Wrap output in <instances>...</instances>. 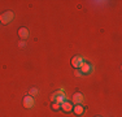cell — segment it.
Masks as SVG:
<instances>
[{"mask_svg": "<svg viewBox=\"0 0 122 117\" xmlns=\"http://www.w3.org/2000/svg\"><path fill=\"white\" fill-rule=\"evenodd\" d=\"M51 100L55 101V103H59V104L64 103V101L66 100V96H65L64 90H57V91H55L51 95Z\"/></svg>", "mask_w": 122, "mask_h": 117, "instance_id": "cell-1", "label": "cell"}, {"mask_svg": "<svg viewBox=\"0 0 122 117\" xmlns=\"http://www.w3.org/2000/svg\"><path fill=\"white\" fill-rule=\"evenodd\" d=\"M13 17H14L13 12H12V11H7V12H4V13L0 16V22L7 25V23H9V22L13 20Z\"/></svg>", "mask_w": 122, "mask_h": 117, "instance_id": "cell-2", "label": "cell"}, {"mask_svg": "<svg viewBox=\"0 0 122 117\" xmlns=\"http://www.w3.org/2000/svg\"><path fill=\"white\" fill-rule=\"evenodd\" d=\"M71 66H73V68H75V69H79L81 66L83 65V64L86 63L85 61V58H83L82 56H74L73 58H71Z\"/></svg>", "mask_w": 122, "mask_h": 117, "instance_id": "cell-3", "label": "cell"}, {"mask_svg": "<svg viewBox=\"0 0 122 117\" xmlns=\"http://www.w3.org/2000/svg\"><path fill=\"white\" fill-rule=\"evenodd\" d=\"M24 107L27 108V109H30V108L34 107V99L31 95H27L24 98Z\"/></svg>", "mask_w": 122, "mask_h": 117, "instance_id": "cell-4", "label": "cell"}, {"mask_svg": "<svg viewBox=\"0 0 122 117\" xmlns=\"http://www.w3.org/2000/svg\"><path fill=\"white\" fill-rule=\"evenodd\" d=\"M83 100H85V95L81 92H75L73 95V103L77 105V104H82Z\"/></svg>", "mask_w": 122, "mask_h": 117, "instance_id": "cell-5", "label": "cell"}, {"mask_svg": "<svg viewBox=\"0 0 122 117\" xmlns=\"http://www.w3.org/2000/svg\"><path fill=\"white\" fill-rule=\"evenodd\" d=\"M61 108H62L64 112H71L73 111V104L70 103V101H64V103H61Z\"/></svg>", "mask_w": 122, "mask_h": 117, "instance_id": "cell-6", "label": "cell"}, {"mask_svg": "<svg viewBox=\"0 0 122 117\" xmlns=\"http://www.w3.org/2000/svg\"><path fill=\"white\" fill-rule=\"evenodd\" d=\"M79 69H81V72H82L83 74H88V73H91V70H92V65L88 64V63H85Z\"/></svg>", "mask_w": 122, "mask_h": 117, "instance_id": "cell-7", "label": "cell"}, {"mask_svg": "<svg viewBox=\"0 0 122 117\" xmlns=\"http://www.w3.org/2000/svg\"><path fill=\"white\" fill-rule=\"evenodd\" d=\"M73 111H74V113L77 116H81V115L85 113V107H83L82 104H77L75 107H73Z\"/></svg>", "mask_w": 122, "mask_h": 117, "instance_id": "cell-8", "label": "cell"}, {"mask_svg": "<svg viewBox=\"0 0 122 117\" xmlns=\"http://www.w3.org/2000/svg\"><path fill=\"white\" fill-rule=\"evenodd\" d=\"M18 35H20V38H21V39H26V38L29 37V30L26 27H21L18 30Z\"/></svg>", "mask_w": 122, "mask_h": 117, "instance_id": "cell-9", "label": "cell"}, {"mask_svg": "<svg viewBox=\"0 0 122 117\" xmlns=\"http://www.w3.org/2000/svg\"><path fill=\"white\" fill-rule=\"evenodd\" d=\"M60 108H61V104H59V103H55V101L52 103V109H53V111H59Z\"/></svg>", "mask_w": 122, "mask_h": 117, "instance_id": "cell-10", "label": "cell"}, {"mask_svg": "<svg viewBox=\"0 0 122 117\" xmlns=\"http://www.w3.org/2000/svg\"><path fill=\"white\" fill-rule=\"evenodd\" d=\"M75 75L77 77H83V73L81 72V69H75Z\"/></svg>", "mask_w": 122, "mask_h": 117, "instance_id": "cell-11", "label": "cell"}, {"mask_svg": "<svg viewBox=\"0 0 122 117\" xmlns=\"http://www.w3.org/2000/svg\"><path fill=\"white\" fill-rule=\"evenodd\" d=\"M36 94H38V89H31V90H30V95H31V96L36 95Z\"/></svg>", "mask_w": 122, "mask_h": 117, "instance_id": "cell-12", "label": "cell"}, {"mask_svg": "<svg viewBox=\"0 0 122 117\" xmlns=\"http://www.w3.org/2000/svg\"><path fill=\"white\" fill-rule=\"evenodd\" d=\"M25 46H26V43L24 42V40H20V43H18V47H20V48H24Z\"/></svg>", "mask_w": 122, "mask_h": 117, "instance_id": "cell-13", "label": "cell"}, {"mask_svg": "<svg viewBox=\"0 0 122 117\" xmlns=\"http://www.w3.org/2000/svg\"><path fill=\"white\" fill-rule=\"evenodd\" d=\"M97 117H100V116H97Z\"/></svg>", "mask_w": 122, "mask_h": 117, "instance_id": "cell-14", "label": "cell"}]
</instances>
